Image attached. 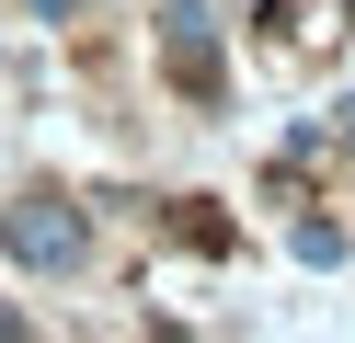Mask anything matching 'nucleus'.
<instances>
[{
  "mask_svg": "<svg viewBox=\"0 0 355 343\" xmlns=\"http://www.w3.org/2000/svg\"><path fill=\"white\" fill-rule=\"evenodd\" d=\"M0 252L24 274H80L92 263V218H80L69 195H12L0 206Z\"/></svg>",
  "mask_w": 355,
  "mask_h": 343,
  "instance_id": "obj_1",
  "label": "nucleus"
},
{
  "mask_svg": "<svg viewBox=\"0 0 355 343\" xmlns=\"http://www.w3.org/2000/svg\"><path fill=\"white\" fill-rule=\"evenodd\" d=\"M172 69H184V80H218V46H207V0H172Z\"/></svg>",
  "mask_w": 355,
  "mask_h": 343,
  "instance_id": "obj_2",
  "label": "nucleus"
},
{
  "mask_svg": "<svg viewBox=\"0 0 355 343\" xmlns=\"http://www.w3.org/2000/svg\"><path fill=\"white\" fill-rule=\"evenodd\" d=\"M0 343H35V332H24V320H12V309H0Z\"/></svg>",
  "mask_w": 355,
  "mask_h": 343,
  "instance_id": "obj_3",
  "label": "nucleus"
},
{
  "mask_svg": "<svg viewBox=\"0 0 355 343\" xmlns=\"http://www.w3.org/2000/svg\"><path fill=\"white\" fill-rule=\"evenodd\" d=\"M344 149H355V103H344Z\"/></svg>",
  "mask_w": 355,
  "mask_h": 343,
  "instance_id": "obj_4",
  "label": "nucleus"
}]
</instances>
